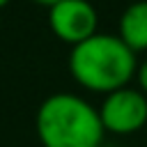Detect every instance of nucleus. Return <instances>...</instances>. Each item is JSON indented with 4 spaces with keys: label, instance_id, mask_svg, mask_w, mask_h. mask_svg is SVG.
<instances>
[{
    "label": "nucleus",
    "instance_id": "obj_6",
    "mask_svg": "<svg viewBox=\"0 0 147 147\" xmlns=\"http://www.w3.org/2000/svg\"><path fill=\"white\" fill-rule=\"evenodd\" d=\"M138 83H140V90H142V94H147V60L145 62H140V67H138Z\"/></svg>",
    "mask_w": 147,
    "mask_h": 147
},
{
    "label": "nucleus",
    "instance_id": "obj_3",
    "mask_svg": "<svg viewBox=\"0 0 147 147\" xmlns=\"http://www.w3.org/2000/svg\"><path fill=\"white\" fill-rule=\"evenodd\" d=\"M99 117L106 131L129 136L145 126L147 122V96L133 87H119L106 94Z\"/></svg>",
    "mask_w": 147,
    "mask_h": 147
},
{
    "label": "nucleus",
    "instance_id": "obj_5",
    "mask_svg": "<svg viewBox=\"0 0 147 147\" xmlns=\"http://www.w3.org/2000/svg\"><path fill=\"white\" fill-rule=\"evenodd\" d=\"M119 39L136 53L147 51V0L131 2L119 18Z\"/></svg>",
    "mask_w": 147,
    "mask_h": 147
},
{
    "label": "nucleus",
    "instance_id": "obj_4",
    "mask_svg": "<svg viewBox=\"0 0 147 147\" xmlns=\"http://www.w3.org/2000/svg\"><path fill=\"white\" fill-rule=\"evenodd\" d=\"M96 9L87 0H60L48 7V25L60 41L74 46L96 34Z\"/></svg>",
    "mask_w": 147,
    "mask_h": 147
},
{
    "label": "nucleus",
    "instance_id": "obj_2",
    "mask_svg": "<svg viewBox=\"0 0 147 147\" xmlns=\"http://www.w3.org/2000/svg\"><path fill=\"white\" fill-rule=\"evenodd\" d=\"M69 71L74 80L94 92H115L126 87L138 71L136 53L119 39V34L96 32L69 53Z\"/></svg>",
    "mask_w": 147,
    "mask_h": 147
},
{
    "label": "nucleus",
    "instance_id": "obj_7",
    "mask_svg": "<svg viewBox=\"0 0 147 147\" xmlns=\"http://www.w3.org/2000/svg\"><path fill=\"white\" fill-rule=\"evenodd\" d=\"M34 2H39V5H46V7H53V5H57L60 0H34Z\"/></svg>",
    "mask_w": 147,
    "mask_h": 147
},
{
    "label": "nucleus",
    "instance_id": "obj_8",
    "mask_svg": "<svg viewBox=\"0 0 147 147\" xmlns=\"http://www.w3.org/2000/svg\"><path fill=\"white\" fill-rule=\"evenodd\" d=\"M5 5H9V0H0V9H2Z\"/></svg>",
    "mask_w": 147,
    "mask_h": 147
},
{
    "label": "nucleus",
    "instance_id": "obj_1",
    "mask_svg": "<svg viewBox=\"0 0 147 147\" xmlns=\"http://www.w3.org/2000/svg\"><path fill=\"white\" fill-rule=\"evenodd\" d=\"M34 126L44 147H99L106 133L99 110L69 92L46 96L37 108Z\"/></svg>",
    "mask_w": 147,
    "mask_h": 147
}]
</instances>
